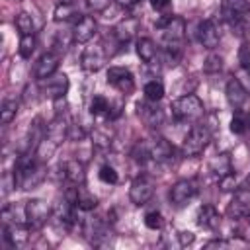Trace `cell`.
<instances>
[{
    "label": "cell",
    "mask_w": 250,
    "mask_h": 250,
    "mask_svg": "<svg viewBox=\"0 0 250 250\" xmlns=\"http://www.w3.org/2000/svg\"><path fill=\"white\" fill-rule=\"evenodd\" d=\"M78 14V2L76 0H59L57 6H55V12H53V18L55 21H70L74 20Z\"/></svg>",
    "instance_id": "obj_26"
},
{
    "label": "cell",
    "mask_w": 250,
    "mask_h": 250,
    "mask_svg": "<svg viewBox=\"0 0 250 250\" xmlns=\"http://www.w3.org/2000/svg\"><path fill=\"white\" fill-rule=\"evenodd\" d=\"M148 145V152H150V160L154 162H168L172 156H174V146L168 139L156 135L152 137L150 141H146Z\"/></svg>",
    "instance_id": "obj_17"
},
{
    "label": "cell",
    "mask_w": 250,
    "mask_h": 250,
    "mask_svg": "<svg viewBox=\"0 0 250 250\" xmlns=\"http://www.w3.org/2000/svg\"><path fill=\"white\" fill-rule=\"evenodd\" d=\"M62 172H64V180L70 186H80V184L86 182V166L78 158H72V160L62 162Z\"/></svg>",
    "instance_id": "obj_22"
},
{
    "label": "cell",
    "mask_w": 250,
    "mask_h": 250,
    "mask_svg": "<svg viewBox=\"0 0 250 250\" xmlns=\"http://www.w3.org/2000/svg\"><path fill=\"white\" fill-rule=\"evenodd\" d=\"M227 215L232 219H244L250 217V188H236L229 205Z\"/></svg>",
    "instance_id": "obj_7"
},
{
    "label": "cell",
    "mask_w": 250,
    "mask_h": 250,
    "mask_svg": "<svg viewBox=\"0 0 250 250\" xmlns=\"http://www.w3.org/2000/svg\"><path fill=\"white\" fill-rule=\"evenodd\" d=\"M250 14V8H248V0H223V6H221V16L223 20L232 25L236 23L242 16Z\"/></svg>",
    "instance_id": "obj_18"
},
{
    "label": "cell",
    "mask_w": 250,
    "mask_h": 250,
    "mask_svg": "<svg viewBox=\"0 0 250 250\" xmlns=\"http://www.w3.org/2000/svg\"><path fill=\"white\" fill-rule=\"evenodd\" d=\"M150 6L156 10V12H168L170 6H172V0H150Z\"/></svg>",
    "instance_id": "obj_41"
},
{
    "label": "cell",
    "mask_w": 250,
    "mask_h": 250,
    "mask_svg": "<svg viewBox=\"0 0 250 250\" xmlns=\"http://www.w3.org/2000/svg\"><path fill=\"white\" fill-rule=\"evenodd\" d=\"M68 129H70V123L66 121L64 115H55V119L47 125V133H45V139H49L51 143H55L57 146L68 139Z\"/></svg>",
    "instance_id": "obj_21"
},
{
    "label": "cell",
    "mask_w": 250,
    "mask_h": 250,
    "mask_svg": "<svg viewBox=\"0 0 250 250\" xmlns=\"http://www.w3.org/2000/svg\"><path fill=\"white\" fill-rule=\"evenodd\" d=\"M197 225L207 230H217L221 227V213L213 205H201L197 211Z\"/></svg>",
    "instance_id": "obj_23"
},
{
    "label": "cell",
    "mask_w": 250,
    "mask_h": 250,
    "mask_svg": "<svg viewBox=\"0 0 250 250\" xmlns=\"http://www.w3.org/2000/svg\"><path fill=\"white\" fill-rule=\"evenodd\" d=\"M105 78H107V84L113 86L119 94H131L135 90V78L131 70L125 66H109Z\"/></svg>",
    "instance_id": "obj_6"
},
{
    "label": "cell",
    "mask_w": 250,
    "mask_h": 250,
    "mask_svg": "<svg viewBox=\"0 0 250 250\" xmlns=\"http://www.w3.org/2000/svg\"><path fill=\"white\" fill-rule=\"evenodd\" d=\"M221 68H223V57H221V55H215V53L207 55V59L203 61V70H205L207 74H215V72H219Z\"/></svg>",
    "instance_id": "obj_33"
},
{
    "label": "cell",
    "mask_w": 250,
    "mask_h": 250,
    "mask_svg": "<svg viewBox=\"0 0 250 250\" xmlns=\"http://www.w3.org/2000/svg\"><path fill=\"white\" fill-rule=\"evenodd\" d=\"M98 33V21L94 16H80L76 18L74 25H72V35H74V43H88L96 37Z\"/></svg>",
    "instance_id": "obj_11"
},
{
    "label": "cell",
    "mask_w": 250,
    "mask_h": 250,
    "mask_svg": "<svg viewBox=\"0 0 250 250\" xmlns=\"http://www.w3.org/2000/svg\"><path fill=\"white\" fill-rule=\"evenodd\" d=\"M158 102H148L145 100L143 104H137V115L141 117V121L150 127V129H156L158 125H162L164 121V111L156 105Z\"/></svg>",
    "instance_id": "obj_14"
},
{
    "label": "cell",
    "mask_w": 250,
    "mask_h": 250,
    "mask_svg": "<svg viewBox=\"0 0 250 250\" xmlns=\"http://www.w3.org/2000/svg\"><path fill=\"white\" fill-rule=\"evenodd\" d=\"M37 47L35 41V33H27V35H20V43H18V53L21 59H31L33 51Z\"/></svg>",
    "instance_id": "obj_31"
},
{
    "label": "cell",
    "mask_w": 250,
    "mask_h": 250,
    "mask_svg": "<svg viewBox=\"0 0 250 250\" xmlns=\"http://www.w3.org/2000/svg\"><path fill=\"white\" fill-rule=\"evenodd\" d=\"M156 27L162 33V43L164 47H182V41L186 37V20L174 14H164L158 21Z\"/></svg>",
    "instance_id": "obj_2"
},
{
    "label": "cell",
    "mask_w": 250,
    "mask_h": 250,
    "mask_svg": "<svg viewBox=\"0 0 250 250\" xmlns=\"http://www.w3.org/2000/svg\"><path fill=\"white\" fill-rule=\"evenodd\" d=\"M197 41L205 47V49H215L221 41V31H219V25L213 21V20H203L199 21L197 25Z\"/></svg>",
    "instance_id": "obj_15"
},
{
    "label": "cell",
    "mask_w": 250,
    "mask_h": 250,
    "mask_svg": "<svg viewBox=\"0 0 250 250\" xmlns=\"http://www.w3.org/2000/svg\"><path fill=\"white\" fill-rule=\"evenodd\" d=\"M178 240H180V246H189V244H193L195 234L189 232V230H180L178 232Z\"/></svg>",
    "instance_id": "obj_40"
},
{
    "label": "cell",
    "mask_w": 250,
    "mask_h": 250,
    "mask_svg": "<svg viewBox=\"0 0 250 250\" xmlns=\"http://www.w3.org/2000/svg\"><path fill=\"white\" fill-rule=\"evenodd\" d=\"M18 111H20V102L14 100V98H6L2 102V105H0V121H2V125L12 123L16 119V115H18Z\"/></svg>",
    "instance_id": "obj_27"
},
{
    "label": "cell",
    "mask_w": 250,
    "mask_h": 250,
    "mask_svg": "<svg viewBox=\"0 0 250 250\" xmlns=\"http://www.w3.org/2000/svg\"><path fill=\"white\" fill-rule=\"evenodd\" d=\"M172 115L182 123H197L205 115V105L195 94H186L172 102Z\"/></svg>",
    "instance_id": "obj_1"
},
{
    "label": "cell",
    "mask_w": 250,
    "mask_h": 250,
    "mask_svg": "<svg viewBox=\"0 0 250 250\" xmlns=\"http://www.w3.org/2000/svg\"><path fill=\"white\" fill-rule=\"evenodd\" d=\"M135 49H137L139 59H141L143 62H146V64H154V61L158 59V53H160L158 47H156V43H154L152 39H148V37L137 39Z\"/></svg>",
    "instance_id": "obj_24"
},
{
    "label": "cell",
    "mask_w": 250,
    "mask_h": 250,
    "mask_svg": "<svg viewBox=\"0 0 250 250\" xmlns=\"http://www.w3.org/2000/svg\"><path fill=\"white\" fill-rule=\"evenodd\" d=\"M72 43H74L72 29H70V31H57L55 41H53V51H55V53H59V55H64Z\"/></svg>",
    "instance_id": "obj_28"
},
{
    "label": "cell",
    "mask_w": 250,
    "mask_h": 250,
    "mask_svg": "<svg viewBox=\"0 0 250 250\" xmlns=\"http://www.w3.org/2000/svg\"><path fill=\"white\" fill-rule=\"evenodd\" d=\"M219 188H221L223 191H234V189H236V178H234V174L230 172V174L219 178Z\"/></svg>",
    "instance_id": "obj_39"
},
{
    "label": "cell",
    "mask_w": 250,
    "mask_h": 250,
    "mask_svg": "<svg viewBox=\"0 0 250 250\" xmlns=\"http://www.w3.org/2000/svg\"><path fill=\"white\" fill-rule=\"evenodd\" d=\"M223 246H227L225 240H211V242L205 244V248H223Z\"/></svg>",
    "instance_id": "obj_43"
},
{
    "label": "cell",
    "mask_w": 250,
    "mask_h": 250,
    "mask_svg": "<svg viewBox=\"0 0 250 250\" xmlns=\"http://www.w3.org/2000/svg\"><path fill=\"white\" fill-rule=\"evenodd\" d=\"M16 27H18V31H20V35H27V33H35V21H33V18H31V14H27V12H20L18 16H16Z\"/></svg>",
    "instance_id": "obj_32"
},
{
    "label": "cell",
    "mask_w": 250,
    "mask_h": 250,
    "mask_svg": "<svg viewBox=\"0 0 250 250\" xmlns=\"http://www.w3.org/2000/svg\"><path fill=\"white\" fill-rule=\"evenodd\" d=\"M109 107H111V102L105 96H102V94H96L92 98V102H90V113L94 117H100V115L107 117L109 115Z\"/></svg>",
    "instance_id": "obj_30"
},
{
    "label": "cell",
    "mask_w": 250,
    "mask_h": 250,
    "mask_svg": "<svg viewBox=\"0 0 250 250\" xmlns=\"http://www.w3.org/2000/svg\"><path fill=\"white\" fill-rule=\"evenodd\" d=\"M64 197H66L68 201H72L80 211H94L96 205H98V197H96L84 184L72 186V188L66 191Z\"/></svg>",
    "instance_id": "obj_10"
},
{
    "label": "cell",
    "mask_w": 250,
    "mask_h": 250,
    "mask_svg": "<svg viewBox=\"0 0 250 250\" xmlns=\"http://www.w3.org/2000/svg\"><path fill=\"white\" fill-rule=\"evenodd\" d=\"M154 195V184L150 178L146 176H137L133 182H131V188H129V199L133 205L141 207V205H146Z\"/></svg>",
    "instance_id": "obj_5"
},
{
    "label": "cell",
    "mask_w": 250,
    "mask_h": 250,
    "mask_svg": "<svg viewBox=\"0 0 250 250\" xmlns=\"http://www.w3.org/2000/svg\"><path fill=\"white\" fill-rule=\"evenodd\" d=\"M248 188H250V176H248Z\"/></svg>",
    "instance_id": "obj_44"
},
{
    "label": "cell",
    "mask_w": 250,
    "mask_h": 250,
    "mask_svg": "<svg viewBox=\"0 0 250 250\" xmlns=\"http://www.w3.org/2000/svg\"><path fill=\"white\" fill-rule=\"evenodd\" d=\"M238 62L244 70L250 72V41H244L238 49Z\"/></svg>",
    "instance_id": "obj_35"
},
{
    "label": "cell",
    "mask_w": 250,
    "mask_h": 250,
    "mask_svg": "<svg viewBox=\"0 0 250 250\" xmlns=\"http://www.w3.org/2000/svg\"><path fill=\"white\" fill-rule=\"evenodd\" d=\"M248 8H250V0H248Z\"/></svg>",
    "instance_id": "obj_45"
},
{
    "label": "cell",
    "mask_w": 250,
    "mask_h": 250,
    "mask_svg": "<svg viewBox=\"0 0 250 250\" xmlns=\"http://www.w3.org/2000/svg\"><path fill=\"white\" fill-rule=\"evenodd\" d=\"M143 94L148 102H160L164 98V84L160 80H148L143 88Z\"/></svg>",
    "instance_id": "obj_29"
},
{
    "label": "cell",
    "mask_w": 250,
    "mask_h": 250,
    "mask_svg": "<svg viewBox=\"0 0 250 250\" xmlns=\"http://www.w3.org/2000/svg\"><path fill=\"white\" fill-rule=\"evenodd\" d=\"M145 225H146L148 229H152V230L160 229V227H162V215H160L158 211H148V213L145 215Z\"/></svg>",
    "instance_id": "obj_37"
},
{
    "label": "cell",
    "mask_w": 250,
    "mask_h": 250,
    "mask_svg": "<svg viewBox=\"0 0 250 250\" xmlns=\"http://www.w3.org/2000/svg\"><path fill=\"white\" fill-rule=\"evenodd\" d=\"M23 203H25V221H27V227L31 230H37V229L45 227L47 221L51 219V213H53L51 205L45 199H39V197L27 199Z\"/></svg>",
    "instance_id": "obj_4"
},
{
    "label": "cell",
    "mask_w": 250,
    "mask_h": 250,
    "mask_svg": "<svg viewBox=\"0 0 250 250\" xmlns=\"http://www.w3.org/2000/svg\"><path fill=\"white\" fill-rule=\"evenodd\" d=\"M98 176H100V180L104 182V184H117V180H119V176H117V172H115V168L111 166V164H104V166H100V172H98Z\"/></svg>",
    "instance_id": "obj_34"
},
{
    "label": "cell",
    "mask_w": 250,
    "mask_h": 250,
    "mask_svg": "<svg viewBox=\"0 0 250 250\" xmlns=\"http://www.w3.org/2000/svg\"><path fill=\"white\" fill-rule=\"evenodd\" d=\"M209 172L219 180L227 174L232 172V160H230V154L229 152H221V154H215L211 160H209Z\"/></svg>",
    "instance_id": "obj_25"
},
{
    "label": "cell",
    "mask_w": 250,
    "mask_h": 250,
    "mask_svg": "<svg viewBox=\"0 0 250 250\" xmlns=\"http://www.w3.org/2000/svg\"><path fill=\"white\" fill-rule=\"evenodd\" d=\"M209 141H211L209 129L203 127V125H193V127L186 133V137H184V141H182V152H184L186 156H199V154L207 148Z\"/></svg>",
    "instance_id": "obj_3"
},
{
    "label": "cell",
    "mask_w": 250,
    "mask_h": 250,
    "mask_svg": "<svg viewBox=\"0 0 250 250\" xmlns=\"http://www.w3.org/2000/svg\"><path fill=\"white\" fill-rule=\"evenodd\" d=\"M195 184L191 182V180H178L172 188H170V193H168V197H170V203L172 205H176V207H182V205H186L193 195H195Z\"/></svg>",
    "instance_id": "obj_16"
},
{
    "label": "cell",
    "mask_w": 250,
    "mask_h": 250,
    "mask_svg": "<svg viewBox=\"0 0 250 250\" xmlns=\"http://www.w3.org/2000/svg\"><path fill=\"white\" fill-rule=\"evenodd\" d=\"M137 31H139V20H137V18H131V16L119 20V21L113 25V29H111V33H113V37L119 41V45L129 43V41L137 35Z\"/></svg>",
    "instance_id": "obj_19"
},
{
    "label": "cell",
    "mask_w": 250,
    "mask_h": 250,
    "mask_svg": "<svg viewBox=\"0 0 250 250\" xmlns=\"http://www.w3.org/2000/svg\"><path fill=\"white\" fill-rule=\"evenodd\" d=\"M111 0H86V8L92 12V14H102L109 8Z\"/></svg>",
    "instance_id": "obj_38"
},
{
    "label": "cell",
    "mask_w": 250,
    "mask_h": 250,
    "mask_svg": "<svg viewBox=\"0 0 250 250\" xmlns=\"http://www.w3.org/2000/svg\"><path fill=\"white\" fill-rule=\"evenodd\" d=\"M82 234L90 244H102V238L107 236V225L102 217H86L82 223Z\"/></svg>",
    "instance_id": "obj_12"
},
{
    "label": "cell",
    "mask_w": 250,
    "mask_h": 250,
    "mask_svg": "<svg viewBox=\"0 0 250 250\" xmlns=\"http://www.w3.org/2000/svg\"><path fill=\"white\" fill-rule=\"evenodd\" d=\"M59 61H61V55H59V53H55V51L43 53V55L37 59V62H35L33 76H35L39 82L45 80V78H49V76H53V74L57 72V68H59Z\"/></svg>",
    "instance_id": "obj_13"
},
{
    "label": "cell",
    "mask_w": 250,
    "mask_h": 250,
    "mask_svg": "<svg viewBox=\"0 0 250 250\" xmlns=\"http://www.w3.org/2000/svg\"><path fill=\"white\" fill-rule=\"evenodd\" d=\"M246 129H248V121H246L240 113H236V115L230 119V131H232L234 135H242V133H246Z\"/></svg>",
    "instance_id": "obj_36"
},
{
    "label": "cell",
    "mask_w": 250,
    "mask_h": 250,
    "mask_svg": "<svg viewBox=\"0 0 250 250\" xmlns=\"http://www.w3.org/2000/svg\"><path fill=\"white\" fill-rule=\"evenodd\" d=\"M121 8H125V10H129V8H133V6H137L141 0H115Z\"/></svg>",
    "instance_id": "obj_42"
},
{
    "label": "cell",
    "mask_w": 250,
    "mask_h": 250,
    "mask_svg": "<svg viewBox=\"0 0 250 250\" xmlns=\"http://www.w3.org/2000/svg\"><path fill=\"white\" fill-rule=\"evenodd\" d=\"M105 59H107V53H105V47L102 43L100 45H90L80 55V66L86 72H98L105 64Z\"/></svg>",
    "instance_id": "obj_8"
},
{
    "label": "cell",
    "mask_w": 250,
    "mask_h": 250,
    "mask_svg": "<svg viewBox=\"0 0 250 250\" xmlns=\"http://www.w3.org/2000/svg\"><path fill=\"white\" fill-rule=\"evenodd\" d=\"M225 96H227V102L232 109L240 111V107L244 105V102L248 100V92L246 88L242 86V82L238 78H230L225 86Z\"/></svg>",
    "instance_id": "obj_20"
},
{
    "label": "cell",
    "mask_w": 250,
    "mask_h": 250,
    "mask_svg": "<svg viewBox=\"0 0 250 250\" xmlns=\"http://www.w3.org/2000/svg\"><path fill=\"white\" fill-rule=\"evenodd\" d=\"M68 88H70V80H68V76L64 72H55L53 76L41 80V92L45 96H49L51 100L64 98Z\"/></svg>",
    "instance_id": "obj_9"
}]
</instances>
